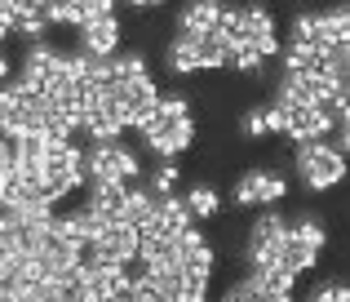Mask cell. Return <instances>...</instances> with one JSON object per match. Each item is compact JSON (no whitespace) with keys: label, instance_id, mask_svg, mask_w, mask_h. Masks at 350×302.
<instances>
[{"label":"cell","instance_id":"obj_1","mask_svg":"<svg viewBox=\"0 0 350 302\" xmlns=\"http://www.w3.org/2000/svg\"><path fill=\"white\" fill-rule=\"evenodd\" d=\"M137 134H142V142L160 155V160H178V155L196 142V116H191L187 98H178V94L164 98L160 94V103L146 112V121L137 125Z\"/></svg>","mask_w":350,"mask_h":302},{"label":"cell","instance_id":"obj_2","mask_svg":"<svg viewBox=\"0 0 350 302\" xmlns=\"http://www.w3.org/2000/svg\"><path fill=\"white\" fill-rule=\"evenodd\" d=\"M324 223H319L315 214H297L288 218V227H284V244H280V258H275V271H284V276L297 280L301 271H310L319 262V253H324Z\"/></svg>","mask_w":350,"mask_h":302},{"label":"cell","instance_id":"obj_3","mask_svg":"<svg viewBox=\"0 0 350 302\" xmlns=\"http://www.w3.org/2000/svg\"><path fill=\"white\" fill-rule=\"evenodd\" d=\"M226 67V36L217 32H173L169 40V71L196 76V71H222Z\"/></svg>","mask_w":350,"mask_h":302},{"label":"cell","instance_id":"obj_4","mask_svg":"<svg viewBox=\"0 0 350 302\" xmlns=\"http://www.w3.org/2000/svg\"><path fill=\"white\" fill-rule=\"evenodd\" d=\"M80 164H85V182H107V187H133L142 182V164L129 142L107 138L94 142L89 151H80Z\"/></svg>","mask_w":350,"mask_h":302},{"label":"cell","instance_id":"obj_5","mask_svg":"<svg viewBox=\"0 0 350 302\" xmlns=\"http://www.w3.org/2000/svg\"><path fill=\"white\" fill-rule=\"evenodd\" d=\"M293 160H297V173H301V182H306L310 191H328V187H337V182L346 178V151H337L328 138L297 142Z\"/></svg>","mask_w":350,"mask_h":302},{"label":"cell","instance_id":"obj_6","mask_svg":"<svg viewBox=\"0 0 350 302\" xmlns=\"http://www.w3.org/2000/svg\"><path fill=\"white\" fill-rule=\"evenodd\" d=\"M284 227L288 218L284 214H257L253 227H248V240H244V258L253 271H275V258H280V244H284Z\"/></svg>","mask_w":350,"mask_h":302},{"label":"cell","instance_id":"obj_7","mask_svg":"<svg viewBox=\"0 0 350 302\" xmlns=\"http://www.w3.org/2000/svg\"><path fill=\"white\" fill-rule=\"evenodd\" d=\"M293 285L297 280L284 271H253L248 267L235 285H226L222 302H293Z\"/></svg>","mask_w":350,"mask_h":302},{"label":"cell","instance_id":"obj_8","mask_svg":"<svg viewBox=\"0 0 350 302\" xmlns=\"http://www.w3.org/2000/svg\"><path fill=\"white\" fill-rule=\"evenodd\" d=\"M319 40H350V14L346 5L324 14H297L288 27V45H319Z\"/></svg>","mask_w":350,"mask_h":302},{"label":"cell","instance_id":"obj_9","mask_svg":"<svg viewBox=\"0 0 350 302\" xmlns=\"http://www.w3.org/2000/svg\"><path fill=\"white\" fill-rule=\"evenodd\" d=\"M284 191H288V182H284L280 169H248L231 187V200L235 205H248V209H266L275 200H284Z\"/></svg>","mask_w":350,"mask_h":302},{"label":"cell","instance_id":"obj_10","mask_svg":"<svg viewBox=\"0 0 350 302\" xmlns=\"http://www.w3.org/2000/svg\"><path fill=\"white\" fill-rule=\"evenodd\" d=\"M76 53L80 58H116L120 53V18L103 14V18H89L85 27H76Z\"/></svg>","mask_w":350,"mask_h":302},{"label":"cell","instance_id":"obj_11","mask_svg":"<svg viewBox=\"0 0 350 302\" xmlns=\"http://www.w3.org/2000/svg\"><path fill=\"white\" fill-rule=\"evenodd\" d=\"M182 205H187L191 218H200V223H208V218H217V209H222V200H217V187H208V182H196V187L182 196Z\"/></svg>","mask_w":350,"mask_h":302},{"label":"cell","instance_id":"obj_12","mask_svg":"<svg viewBox=\"0 0 350 302\" xmlns=\"http://www.w3.org/2000/svg\"><path fill=\"white\" fill-rule=\"evenodd\" d=\"M173 182H178V164H173V160L155 164V169L146 173V187H151L155 196H169V191H173Z\"/></svg>","mask_w":350,"mask_h":302},{"label":"cell","instance_id":"obj_13","mask_svg":"<svg viewBox=\"0 0 350 302\" xmlns=\"http://www.w3.org/2000/svg\"><path fill=\"white\" fill-rule=\"evenodd\" d=\"M239 134H244V138H266V134H271L266 107H253V112H244V121H239Z\"/></svg>","mask_w":350,"mask_h":302},{"label":"cell","instance_id":"obj_14","mask_svg":"<svg viewBox=\"0 0 350 302\" xmlns=\"http://www.w3.org/2000/svg\"><path fill=\"white\" fill-rule=\"evenodd\" d=\"M306 302H350V294H346V285H337V280H333V285H319Z\"/></svg>","mask_w":350,"mask_h":302},{"label":"cell","instance_id":"obj_15","mask_svg":"<svg viewBox=\"0 0 350 302\" xmlns=\"http://www.w3.org/2000/svg\"><path fill=\"white\" fill-rule=\"evenodd\" d=\"M9 173H14V147H9V138H0V196L9 187Z\"/></svg>","mask_w":350,"mask_h":302},{"label":"cell","instance_id":"obj_16","mask_svg":"<svg viewBox=\"0 0 350 302\" xmlns=\"http://www.w3.org/2000/svg\"><path fill=\"white\" fill-rule=\"evenodd\" d=\"M133 9H151V5H160V0H129Z\"/></svg>","mask_w":350,"mask_h":302},{"label":"cell","instance_id":"obj_17","mask_svg":"<svg viewBox=\"0 0 350 302\" xmlns=\"http://www.w3.org/2000/svg\"><path fill=\"white\" fill-rule=\"evenodd\" d=\"M196 5H213V9H222V5H226V0H196Z\"/></svg>","mask_w":350,"mask_h":302}]
</instances>
